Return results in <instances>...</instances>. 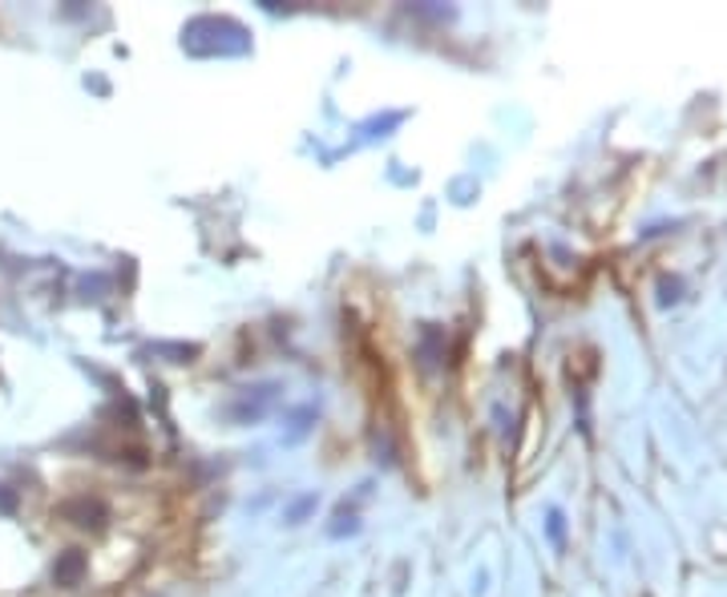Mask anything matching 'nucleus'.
Here are the masks:
<instances>
[{
  "label": "nucleus",
  "mask_w": 727,
  "mask_h": 597,
  "mask_svg": "<svg viewBox=\"0 0 727 597\" xmlns=\"http://www.w3.org/2000/svg\"><path fill=\"white\" fill-rule=\"evenodd\" d=\"M562 529H566V525H562V509H554V513H549V537L562 542Z\"/></svg>",
  "instance_id": "obj_2"
},
{
  "label": "nucleus",
  "mask_w": 727,
  "mask_h": 597,
  "mask_svg": "<svg viewBox=\"0 0 727 597\" xmlns=\"http://www.w3.org/2000/svg\"><path fill=\"white\" fill-rule=\"evenodd\" d=\"M679 291H683L679 279H663V283H659V303H663V307H667V303H679Z\"/></svg>",
  "instance_id": "obj_1"
}]
</instances>
